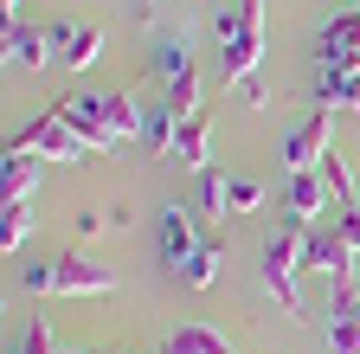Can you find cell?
I'll list each match as a JSON object with an SVG mask.
<instances>
[{
	"label": "cell",
	"instance_id": "obj_14",
	"mask_svg": "<svg viewBox=\"0 0 360 354\" xmlns=\"http://www.w3.org/2000/svg\"><path fill=\"white\" fill-rule=\"evenodd\" d=\"M161 354H232V341H225L219 322H180V329H167Z\"/></svg>",
	"mask_w": 360,
	"mask_h": 354
},
{
	"label": "cell",
	"instance_id": "obj_3",
	"mask_svg": "<svg viewBox=\"0 0 360 354\" xmlns=\"http://www.w3.org/2000/svg\"><path fill=\"white\" fill-rule=\"evenodd\" d=\"M302 264H309V226H283L264 245V284H270V296H277L283 316H302V290H296Z\"/></svg>",
	"mask_w": 360,
	"mask_h": 354
},
{
	"label": "cell",
	"instance_id": "obj_4",
	"mask_svg": "<svg viewBox=\"0 0 360 354\" xmlns=\"http://www.w3.org/2000/svg\"><path fill=\"white\" fill-rule=\"evenodd\" d=\"M13 155H39V161H77V155H90L77 136H71V122H65V110H45V116H32L20 136L7 142Z\"/></svg>",
	"mask_w": 360,
	"mask_h": 354
},
{
	"label": "cell",
	"instance_id": "obj_25",
	"mask_svg": "<svg viewBox=\"0 0 360 354\" xmlns=\"http://www.w3.org/2000/svg\"><path fill=\"white\" fill-rule=\"evenodd\" d=\"M257 206H264V187L245 181V174H232V213H257Z\"/></svg>",
	"mask_w": 360,
	"mask_h": 354
},
{
	"label": "cell",
	"instance_id": "obj_29",
	"mask_svg": "<svg viewBox=\"0 0 360 354\" xmlns=\"http://www.w3.org/2000/svg\"><path fill=\"white\" fill-rule=\"evenodd\" d=\"M354 213H360V200H354Z\"/></svg>",
	"mask_w": 360,
	"mask_h": 354
},
{
	"label": "cell",
	"instance_id": "obj_12",
	"mask_svg": "<svg viewBox=\"0 0 360 354\" xmlns=\"http://www.w3.org/2000/svg\"><path fill=\"white\" fill-rule=\"evenodd\" d=\"M200 239H206V232L193 226V213H187V206H167V213H161V258L174 264V271L200 251Z\"/></svg>",
	"mask_w": 360,
	"mask_h": 354
},
{
	"label": "cell",
	"instance_id": "obj_27",
	"mask_svg": "<svg viewBox=\"0 0 360 354\" xmlns=\"http://www.w3.org/2000/svg\"><path fill=\"white\" fill-rule=\"evenodd\" d=\"M341 232H347V245L360 251V213H347V219H341Z\"/></svg>",
	"mask_w": 360,
	"mask_h": 354
},
{
	"label": "cell",
	"instance_id": "obj_17",
	"mask_svg": "<svg viewBox=\"0 0 360 354\" xmlns=\"http://www.w3.org/2000/svg\"><path fill=\"white\" fill-rule=\"evenodd\" d=\"M32 187H39V155H13L7 148V161H0V194L7 200H32Z\"/></svg>",
	"mask_w": 360,
	"mask_h": 354
},
{
	"label": "cell",
	"instance_id": "obj_18",
	"mask_svg": "<svg viewBox=\"0 0 360 354\" xmlns=\"http://www.w3.org/2000/svg\"><path fill=\"white\" fill-rule=\"evenodd\" d=\"M225 213H232V174L206 167V174H200V219H206V226H219Z\"/></svg>",
	"mask_w": 360,
	"mask_h": 354
},
{
	"label": "cell",
	"instance_id": "obj_6",
	"mask_svg": "<svg viewBox=\"0 0 360 354\" xmlns=\"http://www.w3.org/2000/svg\"><path fill=\"white\" fill-rule=\"evenodd\" d=\"M0 52H7V65H20V71H45L58 52H52V32L45 26H32V20H7L0 26Z\"/></svg>",
	"mask_w": 360,
	"mask_h": 354
},
{
	"label": "cell",
	"instance_id": "obj_23",
	"mask_svg": "<svg viewBox=\"0 0 360 354\" xmlns=\"http://www.w3.org/2000/svg\"><path fill=\"white\" fill-rule=\"evenodd\" d=\"M328 348L335 354H360V322L354 316H328Z\"/></svg>",
	"mask_w": 360,
	"mask_h": 354
},
{
	"label": "cell",
	"instance_id": "obj_9",
	"mask_svg": "<svg viewBox=\"0 0 360 354\" xmlns=\"http://www.w3.org/2000/svg\"><path fill=\"white\" fill-rule=\"evenodd\" d=\"M45 32H52V52L65 58V71H90V65L103 58V32H97V26H77V20H52Z\"/></svg>",
	"mask_w": 360,
	"mask_h": 354
},
{
	"label": "cell",
	"instance_id": "obj_8",
	"mask_svg": "<svg viewBox=\"0 0 360 354\" xmlns=\"http://www.w3.org/2000/svg\"><path fill=\"white\" fill-rule=\"evenodd\" d=\"M315 58H322V65H341V71H360V7H347V13H335L322 26Z\"/></svg>",
	"mask_w": 360,
	"mask_h": 354
},
{
	"label": "cell",
	"instance_id": "obj_20",
	"mask_svg": "<svg viewBox=\"0 0 360 354\" xmlns=\"http://www.w3.org/2000/svg\"><path fill=\"white\" fill-rule=\"evenodd\" d=\"M180 122H187V116H174L167 103H155V110H148V122H142V142H148V155H174Z\"/></svg>",
	"mask_w": 360,
	"mask_h": 354
},
{
	"label": "cell",
	"instance_id": "obj_2",
	"mask_svg": "<svg viewBox=\"0 0 360 354\" xmlns=\"http://www.w3.org/2000/svg\"><path fill=\"white\" fill-rule=\"evenodd\" d=\"M219 77L225 84H251L257 58H264V0H238L232 13H219Z\"/></svg>",
	"mask_w": 360,
	"mask_h": 354
},
{
	"label": "cell",
	"instance_id": "obj_22",
	"mask_svg": "<svg viewBox=\"0 0 360 354\" xmlns=\"http://www.w3.org/2000/svg\"><path fill=\"white\" fill-rule=\"evenodd\" d=\"M322 181H328V194H335V200H360V187H354V167H347L335 148L322 155Z\"/></svg>",
	"mask_w": 360,
	"mask_h": 354
},
{
	"label": "cell",
	"instance_id": "obj_1",
	"mask_svg": "<svg viewBox=\"0 0 360 354\" xmlns=\"http://www.w3.org/2000/svg\"><path fill=\"white\" fill-rule=\"evenodd\" d=\"M20 284H26V296H116V284H122V277L110 271V264H90V258L65 251V258L32 264Z\"/></svg>",
	"mask_w": 360,
	"mask_h": 354
},
{
	"label": "cell",
	"instance_id": "obj_24",
	"mask_svg": "<svg viewBox=\"0 0 360 354\" xmlns=\"http://www.w3.org/2000/svg\"><path fill=\"white\" fill-rule=\"evenodd\" d=\"M13 354H65V348L52 341V322H26V335H20Z\"/></svg>",
	"mask_w": 360,
	"mask_h": 354
},
{
	"label": "cell",
	"instance_id": "obj_21",
	"mask_svg": "<svg viewBox=\"0 0 360 354\" xmlns=\"http://www.w3.org/2000/svg\"><path fill=\"white\" fill-rule=\"evenodd\" d=\"M32 239V200H7L0 206V251H20Z\"/></svg>",
	"mask_w": 360,
	"mask_h": 354
},
{
	"label": "cell",
	"instance_id": "obj_15",
	"mask_svg": "<svg viewBox=\"0 0 360 354\" xmlns=\"http://www.w3.org/2000/svg\"><path fill=\"white\" fill-rule=\"evenodd\" d=\"M219 271H225V239H200V251L187 258V264H180V284H187V290H212L219 284Z\"/></svg>",
	"mask_w": 360,
	"mask_h": 354
},
{
	"label": "cell",
	"instance_id": "obj_13",
	"mask_svg": "<svg viewBox=\"0 0 360 354\" xmlns=\"http://www.w3.org/2000/svg\"><path fill=\"white\" fill-rule=\"evenodd\" d=\"M315 110H360V71H341V65H322V77H315Z\"/></svg>",
	"mask_w": 360,
	"mask_h": 354
},
{
	"label": "cell",
	"instance_id": "obj_11",
	"mask_svg": "<svg viewBox=\"0 0 360 354\" xmlns=\"http://www.w3.org/2000/svg\"><path fill=\"white\" fill-rule=\"evenodd\" d=\"M322 200H328V181H322V167H309V174H290V194H283V213H290V226H315V219H322Z\"/></svg>",
	"mask_w": 360,
	"mask_h": 354
},
{
	"label": "cell",
	"instance_id": "obj_10",
	"mask_svg": "<svg viewBox=\"0 0 360 354\" xmlns=\"http://www.w3.org/2000/svg\"><path fill=\"white\" fill-rule=\"evenodd\" d=\"M354 245H347V232L341 226H322V232H309V264L322 271L328 284H354Z\"/></svg>",
	"mask_w": 360,
	"mask_h": 354
},
{
	"label": "cell",
	"instance_id": "obj_5",
	"mask_svg": "<svg viewBox=\"0 0 360 354\" xmlns=\"http://www.w3.org/2000/svg\"><path fill=\"white\" fill-rule=\"evenodd\" d=\"M328 136H335V110H315V116H302V122L290 129V142H283V161H290V174L322 167V155H328Z\"/></svg>",
	"mask_w": 360,
	"mask_h": 354
},
{
	"label": "cell",
	"instance_id": "obj_7",
	"mask_svg": "<svg viewBox=\"0 0 360 354\" xmlns=\"http://www.w3.org/2000/svg\"><path fill=\"white\" fill-rule=\"evenodd\" d=\"M65 110V122H71V136L90 148V155H103V148H116V136H110V122H103V91H77L71 103H58Z\"/></svg>",
	"mask_w": 360,
	"mask_h": 354
},
{
	"label": "cell",
	"instance_id": "obj_28",
	"mask_svg": "<svg viewBox=\"0 0 360 354\" xmlns=\"http://www.w3.org/2000/svg\"><path fill=\"white\" fill-rule=\"evenodd\" d=\"M0 7H7V20H20V0H0Z\"/></svg>",
	"mask_w": 360,
	"mask_h": 354
},
{
	"label": "cell",
	"instance_id": "obj_16",
	"mask_svg": "<svg viewBox=\"0 0 360 354\" xmlns=\"http://www.w3.org/2000/svg\"><path fill=\"white\" fill-rule=\"evenodd\" d=\"M103 122H110L116 142H135L142 122H148V110H135V97H122V91H103Z\"/></svg>",
	"mask_w": 360,
	"mask_h": 354
},
{
	"label": "cell",
	"instance_id": "obj_19",
	"mask_svg": "<svg viewBox=\"0 0 360 354\" xmlns=\"http://www.w3.org/2000/svg\"><path fill=\"white\" fill-rule=\"evenodd\" d=\"M174 161H187L193 174H206V167H212V161H206V110L180 122V136H174Z\"/></svg>",
	"mask_w": 360,
	"mask_h": 354
},
{
	"label": "cell",
	"instance_id": "obj_26",
	"mask_svg": "<svg viewBox=\"0 0 360 354\" xmlns=\"http://www.w3.org/2000/svg\"><path fill=\"white\" fill-rule=\"evenodd\" d=\"M77 232H84V239H97V232H116V219H110V213H77Z\"/></svg>",
	"mask_w": 360,
	"mask_h": 354
}]
</instances>
